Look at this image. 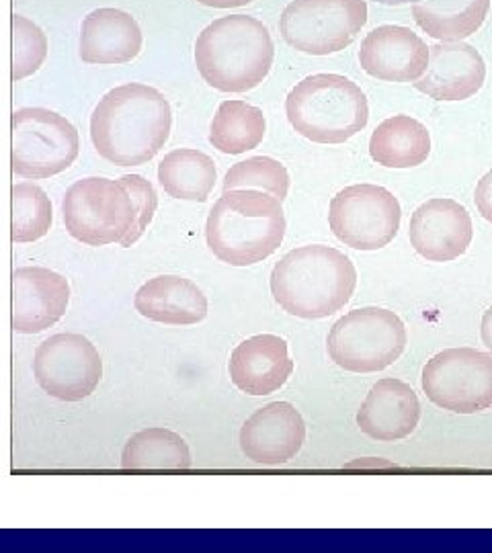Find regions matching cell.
<instances>
[{
    "instance_id": "6da1fadb",
    "label": "cell",
    "mask_w": 492,
    "mask_h": 553,
    "mask_svg": "<svg viewBox=\"0 0 492 553\" xmlns=\"http://www.w3.org/2000/svg\"><path fill=\"white\" fill-rule=\"evenodd\" d=\"M169 99L142 82L111 89L91 115V142L101 158L115 166L150 162L171 138Z\"/></svg>"
},
{
    "instance_id": "7a4b0ae2",
    "label": "cell",
    "mask_w": 492,
    "mask_h": 553,
    "mask_svg": "<svg viewBox=\"0 0 492 553\" xmlns=\"http://www.w3.org/2000/svg\"><path fill=\"white\" fill-rule=\"evenodd\" d=\"M357 287V271L337 248L300 246L273 267L275 302L296 318L320 320L343 310Z\"/></svg>"
},
{
    "instance_id": "3957f363",
    "label": "cell",
    "mask_w": 492,
    "mask_h": 553,
    "mask_svg": "<svg viewBox=\"0 0 492 553\" xmlns=\"http://www.w3.org/2000/svg\"><path fill=\"white\" fill-rule=\"evenodd\" d=\"M275 60L273 37L251 15L212 21L195 39V66L212 89L249 93L269 76Z\"/></svg>"
},
{
    "instance_id": "277c9868",
    "label": "cell",
    "mask_w": 492,
    "mask_h": 553,
    "mask_svg": "<svg viewBox=\"0 0 492 553\" xmlns=\"http://www.w3.org/2000/svg\"><path fill=\"white\" fill-rule=\"evenodd\" d=\"M281 203L259 189L224 191L205 222V240L216 259L232 267L269 259L287 230Z\"/></svg>"
},
{
    "instance_id": "5b68a950",
    "label": "cell",
    "mask_w": 492,
    "mask_h": 553,
    "mask_svg": "<svg viewBox=\"0 0 492 553\" xmlns=\"http://www.w3.org/2000/svg\"><path fill=\"white\" fill-rule=\"evenodd\" d=\"M285 115L294 130L316 144H343L369 121L361 87L343 74H312L285 99Z\"/></svg>"
},
{
    "instance_id": "8992f818",
    "label": "cell",
    "mask_w": 492,
    "mask_h": 553,
    "mask_svg": "<svg viewBox=\"0 0 492 553\" xmlns=\"http://www.w3.org/2000/svg\"><path fill=\"white\" fill-rule=\"evenodd\" d=\"M328 357L351 373L388 369L406 349L404 322L384 308H361L337 320L326 338Z\"/></svg>"
},
{
    "instance_id": "52a82bcc",
    "label": "cell",
    "mask_w": 492,
    "mask_h": 553,
    "mask_svg": "<svg viewBox=\"0 0 492 553\" xmlns=\"http://www.w3.org/2000/svg\"><path fill=\"white\" fill-rule=\"evenodd\" d=\"M11 134V166L17 177L50 179L64 173L78 158L76 127L56 111L44 107L17 109L11 117Z\"/></svg>"
},
{
    "instance_id": "ba28073f",
    "label": "cell",
    "mask_w": 492,
    "mask_h": 553,
    "mask_svg": "<svg viewBox=\"0 0 492 553\" xmlns=\"http://www.w3.org/2000/svg\"><path fill=\"white\" fill-rule=\"evenodd\" d=\"M367 23V0H292L279 33L296 52L331 56L349 48Z\"/></svg>"
},
{
    "instance_id": "9c48e42d",
    "label": "cell",
    "mask_w": 492,
    "mask_h": 553,
    "mask_svg": "<svg viewBox=\"0 0 492 553\" xmlns=\"http://www.w3.org/2000/svg\"><path fill=\"white\" fill-rule=\"evenodd\" d=\"M66 232L87 246H107L128 236L136 209L128 189L113 179L76 181L62 199Z\"/></svg>"
},
{
    "instance_id": "30bf717a",
    "label": "cell",
    "mask_w": 492,
    "mask_h": 553,
    "mask_svg": "<svg viewBox=\"0 0 492 553\" xmlns=\"http://www.w3.org/2000/svg\"><path fill=\"white\" fill-rule=\"evenodd\" d=\"M423 392L441 410L476 414L492 408V353L445 349L427 361Z\"/></svg>"
},
{
    "instance_id": "8fae6325",
    "label": "cell",
    "mask_w": 492,
    "mask_h": 553,
    "mask_svg": "<svg viewBox=\"0 0 492 553\" xmlns=\"http://www.w3.org/2000/svg\"><path fill=\"white\" fill-rule=\"evenodd\" d=\"M402 220V209L394 193L378 185H351L331 199L328 226L349 248L380 250L388 246Z\"/></svg>"
},
{
    "instance_id": "7c38bea8",
    "label": "cell",
    "mask_w": 492,
    "mask_h": 553,
    "mask_svg": "<svg viewBox=\"0 0 492 553\" xmlns=\"http://www.w3.org/2000/svg\"><path fill=\"white\" fill-rule=\"evenodd\" d=\"M33 373L39 388L62 402L89 398L103 377V361L82 334H56L35 351Z\"/></svg>"
},
{
    "instance_id": "4fadbf2b",
    "label": "cell",
    "mask_w": 492,
    "mask_h": 553,
    "mask_svg": "<svg viewBox=\"0 0 492 553\" xmlns=\"http://www.w3.org/2000/svg\"><path fill=\"white\" fill-rule=\"evenodd\" d=\"M408 238L423 259L449 263L460 259L474 238L468 209L454 199L435 197L415 209Z\"/></svg>"
},
{
    "instance_id": "5bb4252c",
    "label": "cell",
    "mask_w": 492,
    "mask_h": 553,
    "mask_svg": "<svg viewBox=\"0 0 492 553\" xmlns=\"http://www.w3.org/2000/svg\"><path fill=\"white\" fill-rule=\"evenodd\" d=\"M306 441L302 414L290 402H271L246 418L240 429V449L257 465L277 467L292 461Z\"/></svg>"
},
{
    "instance_id": "9a60e30c",
    "label": "cell",
    "mask_w": 492,
    "mask_h": 553,
    "mask_svg": "<svg viewBox=\"0 0 492 553\" xmlns=\"http://www.w3.org/2000/svg\"><path fill=\"white\" fill-rule=\"evenodd\" d=\"M359 64L384 82H417L429 66V46L410 27L380 25L363 37Z\"/></svg>"
},
{
    "instance_id": "2e32d148",
    "label": "cell",
    "mask_w": 492,
    "mask_h": 553,
    "mask_svg": "<svg viewBox=\"0 0 492 553\" xmlns=\"http://www.w3.org/2000/svg\"><path fill=\"white\" fill-rule=\"evenodd\" d=\"M486 80V62L468 41H437L429 46V66L413 87L435 101H466Z\"/></svg>"
},
{
    "instance_id": "e0dca14e",
    "label": "cell",
    "mask_w": 492,
    "mask_h": 553,
    "mask_svg": "<svg viewBox=\"0 0 492 553\" xmlns=\"http://www.w3.org/2000/svg\"><path fill=\"white\" fill-rule=\"evenodd\" d=\"M68 281L44 267H23L13 273V330L37 334L54 326L68 308Z\"/></svg>"
},
{
    "instance_id": "ac0fdd59",
    "label": "cell",
    "mask_w": 492,
    "mask_h": 553,
    "mask_svg": "<svg viewBox=\"0 0 492 553\" xmlns=\"http://www.w3.org/2000/svg\"><path fill=\"white\" fill-rule=\"evenodd\" d=\"M421 420V402L406 381L386 377L369 390L357 412V427L374 441H400L413 435Z\"/></svg>"
},
{
    "instance_id": "d6986e66",
    "label": "cell",
    "mask_w": 492,
    "mask_h": 553,
    "mask_svg": "<svg viewBox=\"0 0 492 553\" xmlns=\"http://www.w3.org/2000/svg\"><path fill=\"white\" fill-rule=\"evenodd\" d=\"M232 384L249 396H269L283 388L294 373L290 349L281 336L259 334L246 338L230 357Z\"/></svg>"
},
{
    "instance_id": "ffe728a7",
    "label": "cell",
    "mask_w": 492,
    "mask_h": 553,
    "mask_svg": "<svg viewBox=\"0 0 492 553\" xmlns=\"http://www.w3.org/2000/svg\"><path fill=\"white\" fill-rule=\"evenodd\" d=\"M142 44V29L130 13L97 9L82 21L78 56L95 66L128 64L142 52Z\"/></svg>"
},
{
    "instance_id": "44dd1931",
    "label": "cell",
    "mask_w": 492,
    "mask_h": 553,
    "mask_svg": "<svg viewBox=\"0 0 492 553\" xmlns=\"http://www.w3.org/2000/svg\"><path fill=\"white\" fill-rule=\"evenodd\" d=\"M134 308L152 322L189 326L208 316V297L185 277L160 275L136 291Z\"/></svg>"
},
{
    "instance_id": "7402d4cb",
    "label": "cell",
    "mask_w": 492,
    "mask_h": 553,
    "mask_svg": "<svg viewBox=\"0 0 492 553\" xmlns=\"http://www.w3.org/2000/svg\"><path fill=\"white\" fill-rule=\"evenodd\" d=\"M431 154V134L410 115L384 119L369 138V156L386 168H415Z\"/></svg>"
},
{
    "instance_id": "603a6c76",
    "label": "cell",
    "mask_w": 492,
    "mask_h": 553,
    "mask_svg": "<svg viewBox=\"0 0 492 553\" xmlns=\"http://www.w3.org/2000/svg\"><path fill=\"white\" fill-rule=\"evenodd\" d=\"M216 181V162L195 148H177L158 164V183L173 199L205 203Z\"/></svg>"
},
{
    "instance_id": "cb8c5ba5",
    "label": "cell",
    "mask_w": 492,
    "mask_h": 553,
    "mask_svg": "<svg viewBox=\"0 0 492 553\" xmlns=\"http://www.w3.org/2000/svg\"><path fill=\"white\" fill-rule=\"evenodd\" d=\"M410 11L429 37L437 41H466L486 21L490 0H421Z\"/></svg>"
},
{
    "instance_id": "d4e9b609",
    "label": "cell",
    "mask_w": 492,
    "mask_h": 553,
    "mask_svg": "<svg viewBox=\"0 0 492 553\" xmlns=\"http://www.w3.org/2000/svg\"><path fill=\"white\" fill-rule=\"evenodd\" d=\"M267 132L263 109L246 101H224L210 127V144L222 154H244L255 150Z\"/></svg>"
},
{
    "instance_id": "484cf974",
    "label": "cell",
    "mask_w": 492,
    "mask_h": 553,
    "mask_svg": "<svg viewBox=\"0 0 492 553\" xmlns=\"http://www.w3.org/2000/svg\"><path fill=\"white\" fill-rule=\"evenodd\" d=\"M123 470H189L191 451L185 439L169 429H144L121 451Z\"/></svg>"
},
{
    "instance_id": "4316f807",
    "label": "cell",
    "mask_w": 492,
    "mask_h": 553,
    "mask_svg": "<svg viewBox=\"0 0 492 553\" xmlns=\"http://www.w3.org/2000/svg\"><path fill=\"white\" fill-rule=\"evenodd\" d=\"M13 224L11 238L15 244L44 238L52 226V203L48 193L33 183H17L11 191Z\"/></svg>"
},
{
    "instance_id": "83f0119b",
    "label": "cell",
    "mask_w": 492,
    "mask_h": 553,
    "mask_svg": "<svg viewBox=\"0 0 492 553\" xmlns=\"http://www.w3.org/2000/svg\"><path fill=\"white\" fill-rule=\"evenodd\" d=\"M224 191L259 189L283 201L290 193V173L287 168L269 156H253L230 166L222 183Z\"/></svg>"
},
{
    "instance_id": "f1b7e54d",
    "label": "cell",
    "mask_w": 492,
    "mask_h": 553,
    "mask_svg": "<svg viewBox=\"0 0 492 553\" xmlns=\"http://www.w3.org/2000/svg\"><path fill=\"white\" fill-rule=\"evenodd\" d=\"M48 58V37L33 21L13 15V80L35 74Z\"/></svg>"
},
{
    "instance_id": "f546056e",
    "label": "cell",
    "mask_w": 492,
    "mask_h": 553,
    "mask_svg": "<svg viewBox=\"0 0 492 553\" xmlns=\"http://www.w3.org/2000/svg\"><path fill=\"white\" fill-rule=\"evenodd\" d=\"M119 183L128 189L134 209H136V222H134L132 230L128 232V236L121 240L123 248H130L144 236L150 222L154 220L156 207H158V195L154 191V185L148 179H144L142 175H123L119 179Z\"/></svg>"
},
{
    "instance_id": "4dcf8cb0",
    "label": "cell",
    "mask_w": 492,
    "mask_h": 553,
    "mask_svg": "<svg viewBox=\"0 0 492 553\" xmlns=\"http://www.w3.org/2000/svg\"><path fill=\"white\" fill-rule=\"evenodd\" d=\"M474 201L478 207V214L492 224V168L478 181Z\"/></svg>"
},
{
    "instance_id": "1f68e13d",
    "label": "cell",
    "mask_w": 492,
    "mask_h": 553,
    "mask_svg": "<svg viewBox=\"0 0 492 553\" xmlns=\"http://www.w3.org/2000/svg\"><path fill=\"white\" fill-rule=\"evenodd\" d=\"M203 7H212V9H238L255 3V0H197Z\"/></svg>"
},
{
    "instance_id": "d6a6232c",
    "label": "cell",
    "mask_w": 492,
    "mask_h": 553,
    "mask_svg": "<svg viewBox=\"0 0 492 553\" xmlns=\"http://www.w3.org/2000/svg\"><path fill=\"white\" fill-rule=\"evenodd\" d=\"M480 334H482V343L486 345V349L492 353V308H488L482 316V326H480Z\"/></svg>"
},
{
    "instance_id": "836d02e7",
    "label": "cell",
    "mask_w": 492,
    "mask_h": 553,
    "mask_svg": "<svg viewBox=\"0 0 492 553\" xmlns=\"http://www.w3.org/2000/svg\"><path fill=\"white\" fill-rule=\"evenodd\" d=\"M378 5H386V7H404V5H415L421 3V0H374Z\"/></svg>"
}]
</instances>
